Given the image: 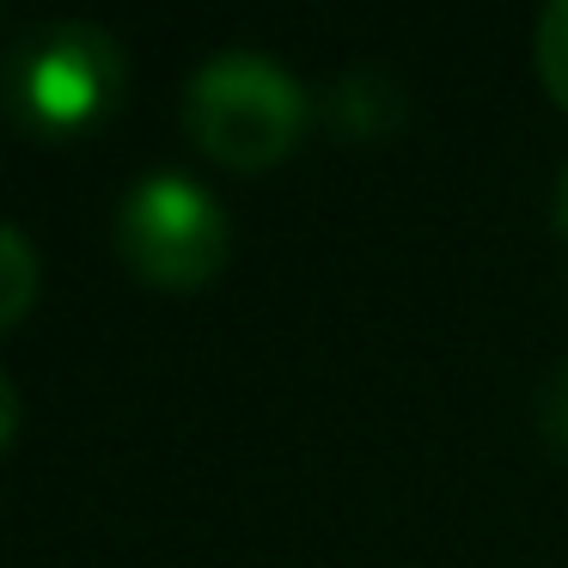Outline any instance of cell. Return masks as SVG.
Segmentation results:
<instances>
[{
    "label": "cell",
    "instance_id": "cell-8",
    "mask_svg": "<svg viewBox=\"0 0 568 568\" xmlns=\"http://www.w3.org/2000/svg\"><path fill=\"white\" fill-rule=\"evenodd\" d=\"M13 434H19V392H13V379L0 373V453H7Z\"/></svg>",
    "mask_w": 568,
    "mask_h": 568
},
{
    "label": "cell",
    "instance_id": "cell-9",
    "mask_svg": "<svg viewBox=\"0 0 568 568\" xmlns=\"http://www.w3.org/2000/svg\"><path fill=\"white\" fill-rule=\"evenodd\" d=\"M556 226L568 233V178H562V190H556Z\"/></svg>",
    "mask_w": 568,
    "mask_h": 568
},
{
    "label": "cell",
    "instance_id": "cell-4",
    "mask_svg": "<svg viewBox=\"0 0 568 568\" xmlns=\"http://www.w3.org/2000/svg\"><path fill=\"white\" fill-rule=\"evenodd\" d=\"M324 116H331V129L348 141H379L385 129H397V116H404V92H397L379 68H348L331 87V99H324Z\"/></svg>",
    "mask_w": 568,
    "mask_h": 568
},
{
    "label": "cell",
    "instance_id": "cell-2",
    "mask_svg": "<svg viewBox=\"0 0 568 568\" xmlns=\"http://www.w3.org/2000/svg\"><path fill=\"white\" fill-rule=\"evenodd\" d=\"M184 123L209 160L233 172H263L287 160L306 129V92L282 62L257 50H221L190 74Z\"/></svg>",
    "mask_w": 568,
    "mask_h": 568
},
{
    "label": "cell",
    "instance_id": "cell-6",
    "mask_svg": "<svg viewBox=\"0 0 568 568\" xmlns=\"http://www.w3.org/2000/svg\"><path fill=\"white\" fill-rule=\"evenodd\" d=\"M538 80L568 111V0L544 7V19H538Z\"/></svg>",
    "mask_w": 568,
    "mask_h": 568
},
{
    "label": "cell",
    "instance_id": "cell-3",
    "mask_svg": "<svg viewBox=\"0 0 568 568\" xmlns=\"http://www.w3.org/2000/svg\"><path fill=\"white\" fill-rule=\"evenodd\" d=\"M116 257L165 294H190L226 263V209L184 172H153L116 209Z\"/></svg>",
    "mask_w": 568,
    "mask_h": 568
},
{
    "label": "cell",
    "instance_id": "cell-1",
    "mask_svg": "<svg viewBox=\"0 0 568 568\" xmlns=\"http://www.w3.org/2000/svg\"><path fill=\"white\" fill-rule=\"evenodd\" d=\"M7 104L43 141H74L123 104V43L87 19H50L7 55Z\"/></svg>",
    "mask_w": 568,
    "mask_h": 568
},
{
    "label": "cell",
    "instance_id": "cell-5",
    "mask_svg": "<svg viewBox=\"0 0 568 568\" xmlns=\"http://www.w3.org/2000/svg\"><path fill=\"white\" fill-rule=\"evenodd\" d=\"M38 282H43V270H38L31 239L19 233V226H0V331H13V324L31 312Z\"/></svg>",
    "mask_w": 568,
    "mask_h": 568
},
{
    "label": "cell",
    "instance_id": "cell-7",
    "mask_svg": "<svg viewBox=\"0 0 568 568\" xmlns=\"http://www.w3.org/2000/svg\"><path fill=\"white\" fill-rule=\"evenodd\" d=\"M538 422H544V434H550V446H562V453H568V361L550 373V385H544Z\"/></svg>",
    "mask_w": 568,
    "mask_h": 568
}]
</instances>
